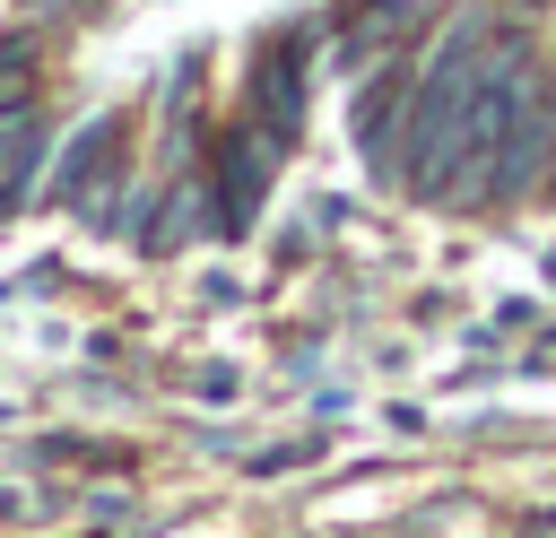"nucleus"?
<instances>
[{"mask_svg":"<svg viewBox=\"0 0 556 538\" xmlns=\"http://www.w3.org/2000/svg\"><path fill=\"white\" fill-rule=\"evenodd\" d=\"M478 78H486V17H460L452 43L426 61V78L408 95V182L417 191H443L452 139H460V104L478 95Z\"/></svg>","mask_w":556,"mask_h":538,"instance_id":"1","label":"nucleus"},{"mask_svg":"<svg viewBox=\"0 0 556 538\" xmlns=\"http://www.w3.org/2000/svg\"><path fill=\"white\" fill-rule=\"evenodd\" d=\"M43 148V130H35V113H9L0 121V200L17 191V174H26V156Z\"/></svg>","mask_w":556,"mask_h":538,"instance_id":"3","label":"nucleus"},{"mask_svg":"<svg viewBox=\"0 0 556 538\" xmlns=\"http://www.w3.org/2000/svg\"><path fill=\"white\" fill-rule=\"evenodd\" d=\"M547 156H556V104L530 95V104L513 113V130L495 139V156H486V200H521V191L547 174Z\"/></svg>","mask_w":556,"mask_h":538,"instance_id":"2","label":"nucleus"}]
</instances>
